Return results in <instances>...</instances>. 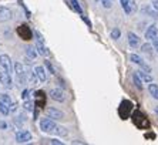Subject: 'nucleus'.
I'll return each instance as SVG.
<instances>
[{
	"label": "nucleus",
	"instance_id": "nucleus-1",
	"mask_svg": "<svg viewBox=\"0 0 158 145\" xmlns=\"http://www.w3.org/2000/svg\"><path fill=\"white\" fill-rule=\"evenodd\" d=\"M56 128H57V124L52 118H41L40 120V130L46 134H54Z\"/></svg>",
	"mask_w": 158,
	"mask_h": 145
},
{
	"label": "nucleus",
	"instance_id": "nucleus-2",
	"mask_svg": "<svg viewBox=\"0 0 158 145\" xmlns=\"http://www.w3.org/2000/svg\"><path fill=\"white\" fill-rule=\"evenodd\" d=\"M15 72H16V77L20 84H26L27 81V76H26V67L22 64V63H15Z\"/></svg>",
	"mask_w": 158,
	"mask_h": 145
},
{
	"label": "nucleus",
	"instance_id": "nucleus-3",
	"mask_svg": "<svg viewBox=\"0 0 158 145\" xmlns=\"http://www.w3.org/2000/svg\"><path fill=\"white\" fill-rule=\"evenodd\" d=\"M130 60H131L134 64L140 65L141 70H144V71H147V72H151V67H150V65H148L145 61H144V60H143V58H141L138 54H135V53L130 54Z\"/></svg>",
	"mask_w": 158,
	"mask_h": 145
},
{
	"label": "nucleus",
	"instance_id": "nucleus-4",
	"mask_svg": "<svg viewBox=\"0 0 158 145\" xmlns=\"http://www.w3.org/2000/svg\"><path fill=\"white\" fill-rule=\"evenodd\" d=\"M16 141L19 144H26V142L31 141V134H30V131H26V130H22L16 132Z\"/></svg>",
	"mask_w": 158,
	"mask_h": 145
},
{
	"label": "nucleus",
	"instance_id": "nucleus-5",
	"mask_svg": "<svg viewBox=\"0 0 158 145\" xmlns=\"http://www.w3.org/2000/svg\"><path fill=\"white\" fill-rule=\"evenodd\" d=\"M47 117L48 118H52V120L54 121H59V120H64V113L63 111H60V110L54 108V107H52V108H47Z\"/></svg>",
	"mask_w": 158,
	"mask_h": 145
},
{
	"label": "nucleus",
	"instance_id": "nucleus-6",
	"mask_svg": "<svg viewBox=\"0 0 158 145\" xmlns=\"http://www.w3.org/2000/svg\"><path fill=\"white\" fill-rule=\"evenodd\" d=\"M50 98L57 102H64L66 101V94H64V91L59 90V88H53V90H50Z\"/></svg>",
	"mask_w": 158,
	"mask_h": 145
},
{
	"label": "nucleus",
	"instance_id": "nucleus-7",
	"mask_svg": "<svg viewBox=\"0 0 158 145\" xmlns=\"http://www.w3.org/2000/svg\"><path fill=\"white\" fill-rule=\"evenodd\" d=\"M0 67L7 72H11L13 67H11V60L7 54H2L0 56Z\"/></svg>",
	"mask_w": 158,
	"mask_h": 145
},
{
	"label": "nucleus",
	"instance_id": "nucleus-8",
	"mask_svg": "<svg viewBox=\"0 0 158 145\" xmlns=\"http://www.w3.org/2000/svg\"><path fill=\"white\" fill-rule=\"evenodd\" d=\"M0 84H3V87L6 88H11V84H13V81H11V77H10V72L7 71H0Z\"/></svg>",
	"mask_w": 158,
	"mask_h": 145
},
{
	"label": "nucleus",
	"instance_id": "nucleus-9",
	"mask_svg": "<svg viewBox=\"0 0 158 145\" xmlns=\"http://www.w3.org/2000/svg\"><path fill=\"white\" fill-rule=\"evenodd\" d=\"M13 19V11L9 7H0V23L9 22Z\"/></svg>",
	"mask_w": 158,
	"mask_h": 145
},
{
	"label": "nucleus",
	"instance_id": "nucleus-10",
	"mask_svg": "<svg viewBox=\"0 0 158 145\" xmlns=\"http://www.w3.org/2000/svg\"><path fill=\"white\" fill-rule=\"evenodd\" d=\"M127 37H128V44L131 48H137L138 46H140V37L137 36L135 33L130 31L128 34H127Z\"/></svg>",
	"mask_w": 158,
	"mask_h": 145
},
{
	"label": "nucleus",
	"instance_id": "nucleus-11",
	"mask_svg": "<svg viewBox=\"0 0 158 145\" xmlns=\"http://www.w3.org/2000/svg\"><path fill=\"white\" fill-rule=\"evenodd\" d=\"M34 72H36V77H37V80L39 81L44 83V81L47 80V74H46L44 67H41V65H36V67H34Z\"/></svg>",
	"mask_w": 158,
	"mask_h": 145
},
{
	"label": "nucleus",
	"instance_id": "nucleus-12",
	"mask_svg": "<svg viewBox=\"0 0 158 145\" xmlns=\"http://www.w3.org/2000/svg\"><path fill=\"white\" fill-rule=\"evenodd\" d=\"M36 50L39 54L44 56V57H47V56L50 54V51L47 50L46 46H44V41H41V40H36Z\"/></svg>",
	"mask_w": 158,
	"mask_h": 145
},
{
	"label": "nucleus",
	"instance_id": "nucleus-13",
	"mask_svg": "<svg viewBox=\"0 0 158 145\" xmlns=\"http://www.w3.org/2000/svg\"><path fill=\"white\" fill-rule=\"evenodd\" d=\"M158 36V29L155 24H151L150 27L147 29V31H145V39L147 40H152V39H155V37Z\"/></svg>",
	"mask_w": 158,
	"mask_h": 145
},
{
	"label": "nucleus",
	"instance_id": "nucleus-14",
	"mask_svg": "<svg viewBox=\"0 0 158 145\" xmlns=\"http://www.w3.org/2000/svg\"><path fill=\"white\" fill-rule=\"evenodd\" d=\"M141 11H143V14H147L150 17H154V19L158 17V10H155L152 6H143Z\"/></svg>",
	"mask_w": 158,
	"mask_h": 145
},
{
	"label": "nucleus",
	"instance_id": "nucleus-15",
	"mask_svg": "<svg viewBox=\"0 0 158 145\" xmlns=\"http://www.w3.org/2000/svg\"><path fill=\"white\" fill-rule=\"evenodd\" d=\"M67 3H69V7L71 9V10H74L76 13H78V14L83 16V9H81V6L78 4L77 0H66Z\"/></svg>",
	"mask_w": 158,
	"mask_h": 145
},
{
	"label": "nucleus",
	"instance_id": "nucleus-16",
	"mask_svg": "<svg viewBox=\"0 0 158 145\" xmlns=\"http://www.w3.org/2000/svg\"><path fill=\"white\" fill-rule=\"evenodd\" d=\"M148 93H150L155 100H158V84L148 83Z\"/></svg>",
	"mask_w": 158,
	"mask_h": 145
},
{
	"label": "nucleus",
	"instance_id": "nucleus-17",
	"mask_svg": "<svg viewBox=\"0 0 158 145\" xmlns=\"http://www.w3.org/2000/svg\"><path fill=\"white\" fill-rule=\"evenodd\" d=\"M37 50H36V47H33V46H27L26 47V56L30 58V60H34V58L37 57Z\"/></svg>",
	"mask_w": 158,
	"mask_h": 145
},
{
	"label": "nucleus",
	"instance_id": "nucleus-18",
	"mask_svg": "<svg viewBox=\"0 0 158 145\" xmlns=\"http://www.w3.org/2000/svg\"><path fill=\"white\" fill-rule=\"evenodd\" d=\"M120 3H121L123 10H124L125 13H127V14H131V13H132L131 2H130V0H120Z\"/></svg>",
	"mask_w": 158,
	"mask_h": 145
},
{
	"label": "nucleus",
	"instance_id": "nucleus-19",
	"mask_svg": "<svg viewBox=\"0 0 158 145\" xmlns=\"http://www.w3.org/2000/svg\"><path fill=\"white\" fill-rule=\"evenodd\" d=\"M137 72H138V76L141 77L143 81H145V83H152V77H151L150 72L144 71V70H140V71H137Z\"/></svg>",
	"mask_w": 158,
	"mask_h": 145
},
{
	"label": "nucleus",
	"instance_id": "nucleus-20",
	"mask_svg": "<svg viewBox=\"0 0 158 145\" xmlns=\"http://www.w3.org/2000/svg\"><path fill=\"white\" fill-rule=\"evenodd\" d=\"M132 81H134V84L137 85L138 90H143V83H141V77L138 76V72H134V74H132Z\"/></svg>",
	"mask_w": 158,
	"mask_h": 145
},
{
	"label": "nucleus",
	"instance_id": "nucleus-21",
	"mask_svg": "<svg viewBox=\"0 0 158 145\" xmlns=\"http://www.w3.org/2000/svg\"><path fill=\"white\" fill-rule=\"evenodd\" d=\"M0 114H2V115H9V114H10L9 105H6L3 101H0Z\"/></svg>",
	"mask_w": 158,
	"mask_h": 145
},
{
	"label": "nucleus",
	"instance_id": "nucleus-22",
	"mask_svg": "<svg viewBox=\"0 0 158 145\" xmlns=\"http://www.w3.org/2000/svg\"><path fill=\"white\" fill-rule=\"evenodd\" d=\"M0 101H3L6 105H9L10 107V104L13 101H11V98H10V95H7V94H2L0 95Z\"/></svg>",
	"mask_w": 158,
	"mask_h": 145
},
{
	"label": "nucleus",
	"instance_id": "nucleus-23",
	"mask_svg": "<svg viewBox=\"0 0 158 145\" xmlns=\"http://www.w3.org/2000/svg\"><path fill=\"white\" fill-rule=\"evenodd\" d=\"M54 134L61 135V137H66V135H67V130H66V128L59 127V125H57V128H56V131H54Z\"/></svg>",
	"mask_w": 158,
	"mask_h": 145
},
{
	"label": "nucleus",
	"instance_id": "nucleus-24",
	"mask_svg": "<svg viewBox=\"0 0 158 145\" xmlns=\"http://www.w3.org/2000/svg\"><path fill=\"white\" fill-rule=\"evenodd\" d=\"M120 36H121V31H120L118 29H114L113 31H111V39H113V40H118Z\"/></svg>",
	"mask_w": 158,
	"mask_h": 145
},
{
	"label": "nucleus",
	"instance_id": "nucleus-25",
	"mask_svg": "<svg viewBox=\"0 0 158 145\" xmlns=\"http://www.w3.org/2000/svg\"><path fill=\"white\" fill-rule=\"evenodd\" d=\"M24 108H26L27 111H31V110H33V102L30 101V100H26V101H24Z\"/></svg>",
	"mask_w": 158,
	"mask_h": 145
},
{
	"label": "nucleus",
	"instance_id": "nucleus-26",
	"mask_svg": "<svg viewBox=\"0 0 158 145\" xmlns=\"http://www.w3.org/2000/svg\"><path fill=\"white\" fill-rule=\"evenodd\" d=\"M101 4H103V7L110 9L111 4H113V0H101Z\"/></svg>",
	"mask_w": 158,
	"mask_h": 145
},
{
	"label": "nucleus",
	"instance_id": "nucleus-27",
	"mask_svg": "<svg viewBox=\"0 0 158 145\" xmlns=\"http://www.w3.org/2000/svg\"><path fill=\"white\" fill-rule=\"evenodd\" d=\"M9 108H10V113H16V111H17V108H19L17 102H11V104H10V107H9Z\"/></svg>",
	"mask_w": 158,
	"mask_h": 145
},
{
	"label": "nucleus",
	"instance_id": "nucleus-28",
	"mask_svg": "<svg viewBox=\"0 0 158 145\" xmlns=\"http://www.w3.org/2000/svg\"><path fill=\"white\" fill-rule=\"evenodd\" d=\"M44 64H46V67H47L48 71L52 72V74H56V71H54V68H53V65L50 64V61H44Z\"/></svg>",
	"mask_w": 158,
	"mask_h": 145
},
{
	"label": "nucleus",
	"instance_id": "nucleus-29",
	"mask_svg": "<svg viewBox=\"0 0 158 145\" xmlns=\"http://www.w3.org/2000/svg\"><path fill=\"white\" fill-rule=\"evenodd\" d=\"M150 50H151L150 44H144L143 47H141V51H143V53H150Z\"/></svg>",
	"mask_w": 158,
	"mask_h": 145
},
{
	"label": "nucleus",
	"instance_id": "nucleus-30",
	"mask_svg": "<svg viewBox=\"0 0 158 145\" xmlns=\"http://www.w3.org/2000/svg\"><path fill=\"white\" fill-rule=\"evenodd\" d=\"M152 47H154L155 51L158 53V36L155 37V39H152Z\"/></svg>",
	"mask_w": 158,
	"mask_h": 145
},
{
	"label": "nucleus",
	"instance_id": "nucleus-31",
	"mask_svg": "<svg viewBox=\"0 0 158 145\" xmlns=\"http://www.w3.org/2000/svg\"><path fill=\"white\" fill-rule=\"evenodd\" d=\"M29 94H30V91L29 90H24L23 91V94H22V98L26 101V100H29Z\"/></svg>",
	"mask_w": 158,
	"mask_h": 145
},
{
	"label": "nucleus",
	"instance_id": "nucleus-32",
	"mask_svg": "<svg viewBox=\"0 0 158 145\" xmlns=\"http://www.w3.org/2000/svg\"><path fill=\"white\" fill-rule=\"evenodd\" d=\"M50 144H56V145H63V141H59V139H50Z\"/></svg>",
	"mask_w": 158,
	"mask_h": 145
},
{
	"label": "nucleus",
	"instance_id": "nucleus-33",
	"mask_svg": "<svg viewBox=\"0 0 158 145\" xmlns=\"http://www.w3.org/2000/svg\"><path fill=\"white\" fill-rule=\"evenodd\" d=\"M152 7H154L155 10H158V0H152Z\"/></svg>",
	"mask_w": 158,
	"mask_h": 145
},
{
	"label": "nucleus",
	"instance_id": "nucleus-34",
	"mask_svg": "<svg viewBox=\"0 0 158 145\" xmlns=\"http://www.w3.org/2000/svg\"><path fill=\"white\" fill-rule=\"evenodd\" d=\"M0 128H6V122H0Z\"/></svg>",
	"mask_w": 158,
	"mask_h": 145
},
{
	"label": "nucleus",
	"instance_id": "nucleus-35",
	"mask_svg": "<svg viewBox=\"0 0 158 145\" xmlns=\"http://www.w3.org/2000/svg\"><path fill=\"white\" fill-rule=\"evenodd\" d=\"M154 111H155V114H158V107H155V108H154Z\"/></svg>",
	"mask_w": 158,
	"mask_h": 145
},
{
	"label": "nucleus",
	"instance_id": "nucleus-36",
	"mask_svg": "<svg viewBox=\"0 0 158 145\" xmlns=\"http://www.w3.org/2000/svg\"><path fill=\"white\" fill-rule=\"evenodd\" d=\"M94 2H98V0H94Z\"/></svg>",
	"mask_w": 158,
	"mask_h": 145
}]
</instances>
